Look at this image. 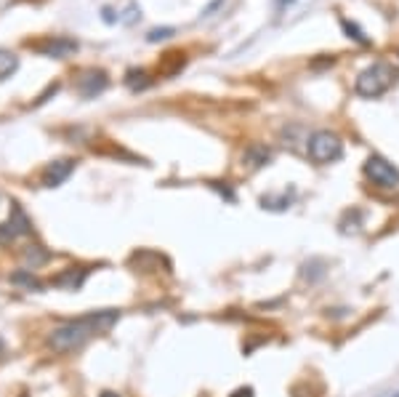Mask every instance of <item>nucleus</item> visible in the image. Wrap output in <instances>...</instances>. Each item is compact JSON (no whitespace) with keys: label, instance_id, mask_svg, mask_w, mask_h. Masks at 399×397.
Wrapping results in <instances>:
<instances>
[{"label":"nucleus","instance_id":"obj_1","mask_svg":"<svg viewBox=\"0 0 399 397\" xmlns=\"http://www.w3.org/2000/svg\"><path fill=\"white\" fill-rule=\"evenodd\" d=\"M90 334H96V326L90 323V317H80V320H72V323H64V326L53 328L51 331L48 344L56 349V352H70V349H78L88 341Z\"/></svg>","mask_w":399,"mask_h":397},{"label":"nucleus","instance_id":"obj_2","mask_svg":"<svg viewBox=\"0 0 399 397\" xmlns=\"http://www.w3.org/2000/svg\"><path fill=\"white\" fill-rule=\"evenodd\" d=\"M394 78H397V72L391 70L389 64L375 61V64H370L368 70H362L357 75L354 91H357L359 96H365V99H375V96L389 91V86L394 83Z\"/></svg>","mask_w":399,"mask_h":397},{"label":"nucleus","instance_id":"obj_3","mask_svg":"<svg viewBox=\"0 0 399 397\" xmlns=\"http://www.w3.org/2000/svg\"><path fill=\"white\" fill-rule=\"evenodd\" d=\"M306 153L319 165L336 163V160H341V155H343V142L330 131H314L309 136V142H306Z\"/></svg>","mask_w":399,"mask_h":397},{"label":"nucleus","instance_id":"obj_4","mask_svg":"<svg viewBox=\"0 0 399 397\" xmlns=\"http://www.w3.org/2000/svg\"><path fill=\"white\" fill-rule=\"evenodd\" d=\"M365 176H368L375 187H383V190L399 187V171L386 160V158H380V155H370L368 158V163H365Z\"/></svg>","mask_w":399,"mask_h":397},{"label":"nucleus","instance_id":"obj_5","mask_svg":"<svg viewBox=\"0 0 399 397\" xmlns=\"http://www.w3.org/2000/svg\"><path fill=\"white\" fill-rule=\"evenodd\" d=\"M75 86H78V93L83 99H93V96H99V93L107 88V75L101 70H86V72H80V78Z\"/></svg>","mask_w":399,"mask_h":397},{"label":"nucleus","instance_id":"obj_6","mask_svg":"<svg viewBox=\"0 0 399 397\" xmlns=\"http://www.w3.org/2000/svg\"><path fill=\"white\" fill-rule=\"evenodd\" d=\"M35 51H40L43 56H53V59H64V56H70V53L78 51V41H72V38H46L43 43L35 46Z\"/></svg>","mask_w":399,"mask_h":397},{"label":"nucleus","instance_id":"obj_7","mask_svg":"<svg viewBox=\"0 0 399 397\" xmlns=\"http://www.w3.org/2000/svg\"><path fill=\"white\" fill-rule=\"evenodd\" d=\"M30 232V219L24 216L19 205H14V214L6 225H0V243H9L14 237H19V234H27Z\"/></svg>","mask_w":399,"mask_h":397},{"label":"nucleus","instance_id":"obj_8","mask_svg":"<svg viewBox=\"0 0 399 397\" xmlns=\"http://www.w3.org/2000/svg\"><path fill=\"white\" fill-rule=\"evenodd\" d=\"M75 171V160H53V163L43 171V184L46 187H59L70 179V173Z\"/></svg>","mask_w":399,"mask_h":397},{"label":"nucleus","instance_id":"obj_9","mask_svg":"<svg viewBox=\"0 0 399 397\" xmlns=\"http://www.w3.org/2000/svg\"><path fill=\"white\" fill-rule=\"evenodd\" d=\"M269 160L271 150L264 147V144H250L248 150H245V163L253 165V168H264V165H269Z\"/></svg>","mask_w":399,"mask_h":397},{"label":"nucleus","instance_id":"obj_10","mask_svg":"<svg viewBox=\"0 0 399 397\" xmlns=\"http://www.w3.org/2000/svg\"><path fill=\"white\" fill-rule=\"evenodd\" d=\"M83 280H86V269H70V272H64L61 277H56V285H61V288H80L83 285Z\"/></svg>","mask_w":399,"mask_h":397},{"label":"nucleus","instance_id":"obj_11","mask_svg":"<svg viewBox=\"0 0 399 397\" xmlns=\"http://www.w3.org/2000/svg\"><path fill=\"white\" fill-rule=\"evenodd\" d=\"M290 200H293V197H288V192L279 195V197L266 195V197H261V205L269 208V211H285V208H290Z\"/></svg>","mask_w":399,"mask_h":397},{"label":"nucleus","instance_id":"obj_12","mask_svg":"<svg viewBox=\"0 0 399 397\" xmlns=\"http://www.w3.org/2000/svg\"><path fill=\"white\" fill-rule=\"evenodd\" d=\"M125 83H128L130 91H144V88L150 86V81H147V72L144 70H130L128 75H125Z\"/></svg>","mask_w":399,"mask_h":397},{"label":"nucleus","instance_id":"obj_13","mask_svg":"<svg viewBox=\"0 0 399 397\" xmlns=\"http://www.w3.org/2000/svg\"><path fill=\"white\" fill-rule=\"evenodd\" d=\"M16 56L11 51H6V48H0V78H6V75H11V72L16 70Z\"/></svg>","mask_w":399,"mask_h":397},{"label":"nucleus","instance_id":"obj_14","mask_svg":"<svg viewBox=\"0 0 399 397\" xmlns=\"http://www.w3.org/2000/svg\"><path fill=\"white\" fill-rule=\"evenodd\" d=\"M341 27H343V32H346L349 38H354V41L362 43V46H368V43H370V38H368V35H365V32H362V30H359V27H357V24H354V21L341 19Z\"/></svg>","mask_w":399,"mask_h":397},{"label":"nucleus","instance_id":"obj_15","mask_svg":"<svg viewBox=\"0 0 399 397\" xmlns=\"http://www.w3.org/2000/svg\"><path fill=\"white\" fill-rule=\"evenodd\" d=\"M173 35H176V30H173V27H162V30H152L150 35H147V41H150V43L168 41V38H173Z\"/></svg>","mask_w":399,"mask_h":397},{"label":"nucleus","instance_id":"obj_16","mask_svg":"<svg viewBox=\"0 0 399 397\" xmlns=\"http://www.w3.org/2000/svg\"><path fill=\"white\" fill-rule=\"evenodd\" d=\"M219 6H224V0H213V3H210L208 9L202 11V16H213V11L219 9Z\"/></svg>","mask_w":399,"mask_h":397},{"label":"nucleus","instance_id":"obj_17","mask_svg":"<svg viewBox=\"0 0 399 397\" xmlns=\"http://www.w3.org/2000/svg\"><path fill=\"white\" fill-rule=\"evenodd\" d=\"M232 397H253V389H237V392H234V395H232Z\"/></svg>","mask_w":399,"mask_h":397},{"label":"nucleus","instance_id":"obj_18","mask_svg":"<svg viewBox=\"0 0 399 397\" xmlns=\"http://www.w3.org/2000/svg\"><path fill=\"white\" fill-rule=\"evenodd\" d=\"M101 14H104V21H110V24L115 21V16H112V9H104Z\"/></svg>","mask_w":399,"mask_h":397},{"label":"nucleus","instance_id":"obj_19","mask_svg":"<svg viewBox=\"0 0 399 397\" xmlns=\"http://www.w3.org/2000/svg\"><path fill=\"white\" fill-rule=\"evenodd\" d=\"M101 397H118V395H112V392H104V395H101Z\"/></svg>","mask_w":399,"mask_h":397},{"label":"nucleus","instance_id":"obj_20","mask_svg":"<svg viewBox=\"0 0 399 397\" xmlns=\"http://www.w3.org/2000/svg\"><path fill=\"white\" fill-rule=\"evenodd\" d=\"M394 397H399V392H397V395H394Z\"/></svg>","mask_w":399,"mask_h":397}]
</instances>
